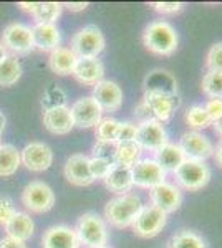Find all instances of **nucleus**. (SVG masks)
Returning a JSON list of instances; mask_svg holds the SVG:
<instances>
[{
    "instance_id": "nucleus-1",
    "label": "nucleus",
    "mask_w": 222,
    "mask_h": 248,
    "mask_svg": "<svg viewBox=\"0 0 222 248\" xmlns=\"http://www.w3.org/2000/svg\"><path fill=\"white\" fill-rule=\"evenodd\" d=\"M143 209V201L136 194H121L104 205V222L116 229H128Z\"/></svg>"
},
{
    "instance_id": "nucleus-2",
    "label": "nucleus",
    "mask_w": 222,
    "mask_h": 248,
    "mask_svg": "<svg viewBox=\"0 0 222 248\" xmlns=\"http://www.w3.org/2000/svg\"><path fill=\"white\" fill-rule=\"evenodd\" d=\"M143 43L148 51L159 57H169L177 50L179 37L174 27L166 20H154L148 23L143 31Z\"/></svg>"
},
{
    "instance_id": "nucleus-3",
    "label": "nucleus",
    "mask_w": 222,
    "mask_h": 248,
    "mask_svg": "<svg viewBox=\"0 0 222 248\" xmlns=\"http://www.w3.org/2000/svg\"><path fill=\"white\" fill-rule=\"evenodd\" d=\"M75 232L80 245H85L86 248L106 247L108 243V223L95 212L83 214L76 222Z\"/></svg>"
},
{
    "instance_id": "nucleus-4",
    "label": "nucleus",
    "mask_w": 222,
    "mask_h": 248,
    "mask_svg": "<svg viewBox=\"0 0 222 248\" xmlns=\"http://www.w3.org/2000/svg\"><path fill=\"white\" fill-rule=\"evenodd\" d=\"M211 167L203 161H191L186 159L179 167L174 170L176 186L179 189L196 192L205 187L211 181Z\"/></svg>"
},
{
    "instance_id": "nucleus-5",
    "label": "nucleus",
    "mask_w": 222,
    "mask_h": 248,
    "mask_svg": "<svg viewBox=\"0 0 222 248\" xmlns=\"http://www.w3.org/2000/svg\"><path fill=\"white\" fill-rule=\"evenodd\" d=\"M104 45L106 42L102 30L96 25H86L73 35L70 50L78 58H98V55L104 50Z\"/></svg>"
},
{
    "instance_id": "nucleus-6",
    "label": "nucleus",
    "mask_w": 222,
    "mask_h": 248,
    "mask_svg": "<svg viewBox=\"0 0 222 248\" xmlns=\"http://www.w3.org/2000/svg\"><path fill=\"white\" fill-rule=\"evenodd\" d=\"M0 43L3 45L7 51H12L15 55H27L34 50V33L32 27L25 23L14 22L3 29L0 35Z\"/></svg>"
},
{
    "instance_id": "nucleus-7",
    "label": "nucleus",
    "mask_w": 222,
    "mask_h": 248,
    "mask_svg": "<svg viewBox=\"0 0 222 248\" xmlns=\"http://www.w3.org/2000/svg\"><path fill=\"white\" fill-rule=\"evenodd\" d=\"M141 103L148 109L151 119H156L159 123L169 121L177 108V99L174 93L163 90H146Z\"/></svg>"
},
{
    "instance_id": "nucleus-8",
    "label": "nucleus",
    "mask_w": 222,
    "mask_h": 248,
    "mask_svg": "<svg viewBox=\"0 0 222 248\" xmlns=\"http://www.w3.org/2000/svg\"><path fill=\"white\" fill-rule=\"evenodd\" d=\"M22 203L27 210L34 214H45L55 205V194L48 184L42 181H32L22 192Z\"/></svg>"
},
{
    "instance_id": "nucleus-9",
    "label": "nucleus",
    "mask_w": 222,
    "mask_h": 248,
    "mask_svg": "<svg viewBox=\"0 0 222 248\" xmlns=\"http://www.w3.org/2000/svg\"><path fill=\"white\" fill-rule=\"evenodd\" d=\"M166 222L168 215L149 203V205H143V209L138 214V217L135 218L131 227L138 237L153 238L163 232V229L166 227Z\"/></svg>"
},
{
    "instance_id": "nucleus-10",
    "label": "nucleus",
    "mask_w": 222,
    "mask_h": 248,
    "mask_svg": "<svg viewBox=\"0 0 222 248\" xmlns=\"http://www.w3.org/2000/svg\"><path fill=\"white\" fill-rule=\"evenodd\" d=\"M133 184L141 189H154L159 184L166 182V172L153 157H141L135 166L131 167Z\"/></svg>"
},
{
    "instance_id": "nucleus-11",
    "label": "nucleus",
    "mask_w": 222,
    "mask_h": 248,
    "mask_svg": "<svg viewBox=\"0 0 222 248\" xmlns=\"http://www.w3.org/2000/svg\"><path fill=\"white\" fill-rule=\"evenodd\" d=\"M179 147L186 159L191 161H205L214 154V144L205 134L199 131H186L179 139Z\"/></svg>"
},
{
    "instance_id": "nucleus-12",
    "label": "nucleus",
    "mask_w": 222,
    "mask_h": 248,
    "mask_svg": "<svg viewBox=\"0 0 222 248\" xmlns=\"http://www.w3.org/2000/svg\"><path fill=\"white\" fill-rule=\"evenodd\" d=\"M71 118H73L75 127H82V129H90L96 127V124L102 121L103 111L95 101L93 96H83V98L76 99L73 105L70 106Z\"/></svg>"
},
{
    "instance_id": "nucleus-13",
    "label": "nucleus",
    "mask_w": 222,
    "mask_h": 248,
    "mask_svg": "<svg viewBox=\"0 0 222 248\" xmlns=\"http://www.w3.org/2000/svg\"><path fill=\"white\" fill-rule=\"evenodd\" d=\"M22 164L32 172H43L53 164V151L45 142H28L20 151Z\"/></svg>"
},
{
    "instance_id": "nucleus-14",
    "label": "nucleus",
    "mask_w": 222,
    "mask_h": 248,
    "mask_svg": "<svg viewBox=\"0 0 222 248\" xmlns=\"http://www.w3.org/2000/svg\"><path fill=\"white\" fill-rule=\"evenodd\" d=\"M136 142L143 151L156 153L159 147L168 142V133L164 129L163 123L156 119H148L138 124V133H136Z\"/></svg>"
},
{
    "instance_id": "nucleus-15",
    "label": "nucleus",
    "mask_w": 222,
    "mask_h": 248,
    "mask_svg": "<svg viewBox=\"0 0 222 248\" xmlns=\"http://www.w3.org/2000/svg\"><path fill=\"white\" fill-rule=\"evenodd\" d=\"M149 201L151 205L157 207L159 210H163L164 214H174L183 203V192L176 184L171 182H163L154 189L149 190Z\"/></svg>"
},
{
    "instance_id": "nucleus-16",
    "label": "nucleus",
    "mask_w": 222,
    "mask_h": 248,
    "mask_svg": "<svg viewBox=\"0 0 222 248\" xmlns=\"http://www.w3.org/2000/svg\"><path fill=\"white\" fill-rule=\"evenodd\" d=\"M91 96L103 113H115L123 105V90L118 83L111 79H103L96 86H93Z\"/></svg>"
},
{
    "instance_id": "nucleus-17",
    "label": "nucleus",
    "mask_w": 222,
    "mask_h": 248,
    "mask_svg": "<svg viewBox=\"0 0 222 248\" xmlns=\"http://www.w3.org/2000/svg\"><path fill=\"white\" fill-rule=\"evenodd\" d=\"M63 174L67 181L76 187H86L95 182L90 172V157L85 154L70 155L63 167Z\"/></svg>"
},
{
    "instance_id": "nucleus-18",
    "label": "nucleus",
    "mask_w": 222,
    "mask_h": 248,
    "mask_svg": "<svg viewBox=\"0 0 222 248\" xmlns=\"http://www.w3.org/2000/svg\"><path fill=\"white\" fill-rule=\"evenodd\" d=\"M71 75L85 86H96L104 79V65L100 58H78Z\"/></svg>"
},
{
    "instance_id": "nucleus-19",
    "label": "nucleus",
    "mask_w": 222,
    "mask_h": 248,
    "mask_svg": "<svg viewBox=\"0 0 222 248\" xmlns=\"http://www.w3.org/2000/svg\"><path fill=\"white\" fill-rule=\"evenodd\" d=\"M43 126L48 133L55 136H65L75 127L71 111L68 106L53 108V109L43 111Z\"/></svg>"
},
{
    "instance_id": "nucleus-20",
    "label": "nucleus",
    "mask_w": 222,
    "mask_h": 248,
    "mask_svg": "<svg viewBox=\"0 0 222 248\" xmlns=\"http://www.w3.org/2000/svg\"><path fill=\"white\" fill-rule=\"evenodd\" d=\"M43 248H80L75 229L68 225H53L42 237Z\"/></svg>"
},
{
    "instance_id": "nucleus-21",
    "label": "nucleus",
    "mask_w": 222,
    "mask_h": 248,
    "mask_svg": "<svg viewBox=\"0 0 222 248\" xmlns=\"http://www.w3.org/2000/svg\"><path fill=\"white\" fill-rule=\"evenodd\" d=\"M32 33H34V46L48 53L56 50L62 42V35L55 23H35L32 27Z\"/></svg>"
},
{
    "instance_id": "nucleus-22",
    "label": "nucleus",
    "mask_w": 222,
    "mask_h": 248,
    "mask_svg": "<svg viewBox=\"0 0 222 248\" xmlns=\"http://www.w3.org/2000/svg\"><path fill=\"white\" fill-rule=\"evenodd\" d=\"M103 182H104V187L116 195L128 194V192H131V189L135 187L131 169L130 167H121V166H113L110 174L103 179Z\"/></svg>"
},
{
    "instance_id": "nucleus-23",
    "label": "nucleus",
    "mask_w": 222,
    "mask_h": 248,
    "mask_svg": "<svg viewBox=\"0 0 222 248\" xmlns=\"http://www.w3.org/2000/svg\"><path fill=\"white\" fill-rule=\"evenodd\" d=\"M78 62V57L67 46H58L53 50L48 57V66L53 73L60 77H67V75L73 73V68Z\"/></svg>"
},
{
    "instance_id": "nucleus-24",
    "label": "nucleus",
    "mask_w": 222,
    "mask_h": 248,
    "mask_svg": "<svg viewBox=\"0 0 222 248\" xmlns=\"http://www.w3.org/2000/svg\"><path fill=\"white\" fill-rule=\"evenodd\" d=\"M153 159L163 167V170L166 172V174L168 172H172V174H174V170L186 161L179 144L169 142V141L164 144L163 147H159V149L156 151Z\"/></svg>"
},
{
    "instance_id": "nucleus-25",
    "label": "nucleus",
    "mask_w": 222,
    "mask_h": 248,
    "mask_svg": "<svg viewBox=\"0 0 222 248\" xmlns=\"http://www.w3.org/2000/svg\"><path fill=\"white\" fill-rule=\"evenodd\" d=\"M7 237L20 240V242L25 243L28 238L34 235L35 232V223L32 217L25 212H17L14 217L10 218V222L5 225Z\"/></svg>"
},
{
    "instance_id": "nucleus-26",
    "label": "nucleus",
    "mask_w": 222,
    "mask_h": 248,
    "mask_svg": "<svg viewBox=\"0 0 222 248\" xmlns=\"http://www.w3.org/2000/svg\"><path fill=\"white\" fill-rule=\"evenodd\" d=\"M22 166L20 151L12 144H0V177H10Z\"/></svg>"
},
{
    "instance_id": "nucleus-27",
    "label": "nucleus",
    "mask_w": 222,
    "mask_h": 248,
    "mask_svg": "<svg viewBox=\"0 0 222 248\" xmlns=\"http://www.w3.org/2000/svg\"><path fill=\"white\" fill-rule=\"evenodd\" d=\"M143 155V149L139 147V144L136 141L131 142H120L116 147V154H115V166L121 167H131L141 159Z\"/></svg>"
},
{
    "instance_id": "nucleus-28",
    "label": "nucleus",
    "mask_w": 222,
    "mask_h": 248,
    "mask_svg": "<svg viewBox=\"0 0 222 248\" xmlns=\"http://www.w3.org/2000/svg\"><path fill=\"white\" fill-rule=\"evenodd\" d=\"M22 77V65L14 55H7L3 62H0V86H14Z\"/></svg>"
},
{
    "instance_id": "nucleus-29",
    "label": "nucleus",
    "mask_w": 222,
    "mask_h": 248,
    "mask_svg": "<svg viewBox=\"0 0 222 248\" xmlns=\"http://www.w3.org/2000/svg\"><path fill=\"white\" fill-rule=\"evenodd\" d=\"M63 3L60 2H37L32 17L35 18V23H55L62 15Z\"/></svg>"
},
{
    "instance_id": "nucleus-30",
    "label": "nucleus",
    "mask_w": 222,
    "mask_h": 248,
    "mask_svg": "<svg viewBox=\"0 0 222 248\" xmlns=\"http://www.w3.org/2000/svg\"><path fill=\"white\" fill-rule=\"evenodd\" d=\"M184 119H186V124L191 127V131H203L205 127L212 126V119L209 118L207 111L203 105H192L186 109V114H184Z\"/></svg>"
},
{
    "instance_id": "nucleus-31",
    "label": "nucleus",
    "mask_w": 222,
    "mask_h": 248,
    "mask_svg": "<svg viewBox=\"0 0 222 248\" xmlns=\"http://www.w3.org/2000/svg\"><path fill=\"white\" fill-rule=\"evenodd\" d=\"M168 248H205V242L199 233L184 229L172 235Z\"/></svg>"
},
{
    "instance_id": "nucleus-32",
    "label": "nucleus",
    "mask_w": 222,
    "mask_h": 248,
    "mask_svg": "<svg viewBox=\"0 0 222 248\" xmlns=\"http://www.w3.org/2000/svg\"><path fill=\"white\" fill-rule=\"evenodd\" d=\"M40 105H42L43 111L53 109V108H60V106H67V93L58 85H50L45 90V93H43Z\"/></svg>"
},
{
    "instance_id": "nucleus-33",
    "label": "nucleus",
    "mask_w": 222,
    "mask_h": 248,
    "mask_svg": "<svg viewBox=\"0 0 222 248\" xmlns=\"http://www.w3.org/2000/svg\"><path fill=\"white\" fill-rule=\"evenodd\" d=\"M203 93L207 98L222 99V73L221 71H207L203 77Z\"/></svg>"
},
{
    "instance_id": "nucleus-34",
    "label": "nucleus",
    "mask_w": 222,
    "mask_h": 248,
    "mask_svg": "<svg viewBox=\"0 0 222 248\" xmlns=\"http://www.w3.org/2000/svg\"><path fill=\"white\" fill-rule=\"evenodd\" d=\"M120 121L115 118H102V121L96 124V139L100 141H115L116 142V133H118Z\"/></svg>"
},
{
    "instance_id": "nucleus-35",
    "label": "nucleus",
    "mask_w": 222,
    "mask_h": 248,
    "mask_svg": "<svg viewBox=\"0 0 222 248\" xmlns=\"http://www.w3.org/2000/svg\"><path fill=\"white\" fill-rule=\"evenodd\" d=\"M116 147H118V142H115V141H100V139H96L95 146H93L91 157L104 159V161H110L115 164Z\"/></svg>"
},
{
    "instance_id": "nucleus-36",
    "label": "nucleus",
    "mask_w": 222,
    "mask_h": 248,
    "mask_svg": "<svg viewBox=\"0 0 222 248\" xmlns=\"http://www.w3.org/2000/svg\"><path fill=\"white\" fill-rule=\"evenodd\" d=\"M205 66L207 71H221L222 73V42H217L209 48L205 55Z\"/></svg>"
},
{
    "instance_id": "nucleus-37",
    "label": "nucleus",
    "mask_w": 222,
    "mask_h": 248,
    "mask_svg": "<svg viewBox=\"0 0 222 248\" xmlns=\"http://www.w3.org/2000/svg\"><path fill=\"white\" fill-rule=\"evenodd\" d=\"M136 133H138V124L131 121H120L118 133H116V142H131L136 141Z\"/></svg>"
},
{
    "instance_id": "nucleus-38",
    "label": "nucleus",
    "mask_w": 222,
    "mask_h": 248,
    "mask_svg": "<svg viewBox=\"0 0 222 248\" xmlns=\"http://www.w3.org/2000/svg\"><path fill=\"white\" fill-rule=\"evenodd\" d=\"M115 166L110 161H104V159H98V157H90V172H91V177L95 179H103L110 174L111 167Z\"/></svg>"
},
{
    "instance_id": "nucleus-39",
    "label": "nucleus",
    "mask_w": 222,
    "mask_h": 248,
    "mask_svg": "<svg viewBox=\"0 0 222 248\" xmlns=\"http://www.w3.org/2000/svg\"><path fill=\"white\" fill-rule=\"evenodd\" d=\"M15 214L17 210H15L14 202L5 195H0V227H5Z\"/></svg>"
},
{
    "instance_id": "nucleus-40",
    "label": "nucleus",
    "mask_w": 222,
    "mask_h": 248,
    "mask_svg": "<svg viewBox=\"0 0 222 248\" xmlns=\"http://www.w3.org/2000/svg\"><path fill=\"white\" fill-rule=\"evenodd\" d=\"M151 7L163 15H176L184 9L181 2H153Z\"/></svg>"
},
{
    "instance_id": "nucleus-41",
    "label": "nucleus",
    "mask_w": 222,
    "mask_h": 248,
    "mask_svg": "<svg viewBox=\"0 0 222 248\" xmlns=\"http://www.w3.org/2000/svg\"><path fill=\"white\" fill-rule=\"evenodd\" d=\"M204 108H205V111H207L209 118L212 119V123L222 118V99L221 98H209Z\"/></svg>"
},
{
    "instance_id": "nucleus-42",
    "label": "nucleus",
    "mask_w": 222,
    "mask_h": 248,
    "mask_svg": "<svg viewBox=\"0 0 222 248\" xmlns=\"http://www.w3.org/2000/svg\"><path fill=\"white\" fill-rule=\"evenodd\" d=\"M0 248H27V245L23 242H20V240L5 237L0 240Z\"/></svg>"
},
{
    "instance_id": "nucleus-43",
    "label": "nucleus",
    "mask_w": 222,
    "mask_h": 248,
    "mask_svg": "<svg viewBox=\"0 0 222 248\" xmlns=\"http://www.w3.org/2000/svg\"><path fill=\"white\" fill-rule=\"evenodd\" d=\"M65 7L70 12H83L88 7V2H68L65 3Z\"/></svg>"
},
{
    "instance_id": "nucleus-44",
    "label": "nucleus",
    "mask_w": 222,
    "mask_h": 248,
    "mask_svg": "<svg viewBox=\"0 0 222 248\" xmlns=\"http://www.w3.org/2000/svg\"><path fill=\"white\" fill-rule=\"evenodd\" d=\"M214 157H216V162L222 167V139L219 141V144L214 147Z\"/></svg>"
},
{
    "instance_id": "nucleus-45",
    "label": "nucleus",
    "mask_w": 222,
    "mask_h": 248,
    "mask_svg": "<svg viewBox=\"0 0 222 248\" xmlns=\"http://www.w3.org/2000/svg\"><path fill=\"white\" fill-rule=\"evenodd\" d=\"M35 5H37V2H30V3H28V2H20V3H18L20 9L25 10V12H30V14H32V12H34Z\"/></svg>"
},
{
    "instance_id": "nucleus-46",
    "label": "nucleus",
    "mask_w": 222,
    "mask_h": 248,
    "mask_svg": "<svg viewBox=\"0 0 222 248\" xmlns=\"http://www.w3.org/2000/svg\"><path fill=\"white\" fill-rule=\"evenodd\" d=\"M212 127H214V131H216V133L222 138V118H219L217 121H214L212 123Z\"/></svg>"
},
{
    "instance_id": "nucleus-47",
    "label": "nucleus",
    "mask_w": 222,
    "mask_h": 248,
    "mask_svg": "<svg viewBox=\"0 0 222 248\" xmlns=\"http://www.w3.org/2000/svg\"><path fill=\"white\" fill-rule=\"evenodd\" d=\"M5 124H7V118H5V114L0 111V134H2L3 129H5Z\"/></svg>"
},
{
    "instance_id": "nucleus-48",
    "label": "nucleus",
    "mask_w": 222,
    "mask_h": 248,
    "mask_svg": "<svg viewBox=\"0 0 222 248\" xmlns=\"http://www.w3.org/2000/svg\"><path fill=\"white\" fill-rule=\"evenodd\" d=\"M7 55H9V53H7V50H5V48H3L2 43H0V62H3Z\"/></svg>"
},
{
    "instance_id": "nucleus-49",
    "label": "nucleus",
    "mask_w": 222,
    "mask_h": 248,
    "mask_svg": "<svg viewBox=\"0 0 222 248\" xmlns=\"http://www.w3.org/2000/svg\"><path fill=\"white\" fill-rule=\"evenodd\" d=\"M100 248H111V247H108V245H106V247H100Z\"/></svg>"
},
{
    "instance_id": "nucleus-50",
    "label": "nucleus",
    "mask_w": 222,
    "mask_h": 248,
    "mask_svg": "<svg viewBox=\"0 0 222 248\" xmlns=\"http://www.w3.org/2000/svg\"><path fill=\"white\" fill-rule=\"evenodd\" d=\"M0 144H2V142H0Z\"/></svg>"
}]
</instances>
